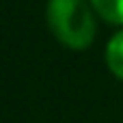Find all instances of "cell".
<instances>
[{
  "mask_svg": "<svg viewBox=\"0 0 123 123\" xmlns=\"http://www.w3.org/2000/svg\"><path fill=\"white\" fill-rule=\"evenodd\" d=\"M91 0H48L45 19L52 35L71 50H84L93 43L97 24Z\"/></svg>",
  "mask_w": 123,
  "mask_h": 123,
  "instance_id": "obj_1",
  "label": "cell"
},
{
  "mask_svg": "<svg viewBox=\"0 0 123 123\" xmlns=\"http://www.w3.org/2000/svg\"><path fill=\"white\" fill-rule=\"evenodd\" d=\"M91 4L99 17L123 26V0H91Z\"/></svg>",
  "mask_w": 123,
  "mask_h": 123,
  "instance_id": "obj_3",
  "label": "cell"
},
{
  "mask_svg": "<svg viewBox=\"0 0 123 123\" xmlns=\"http://www.w3.org/2000/svg\"><path fill=\"white\" fill-rule=\"evenodd\" d=\"M106 65L119 80H123V30L117 32L106 45Z\"/></svg>",
  "mask_w": 123,
  "mask_h": 123,
  "instance_id": "obj_2",
  "label": "cell"
}]
</instances>
